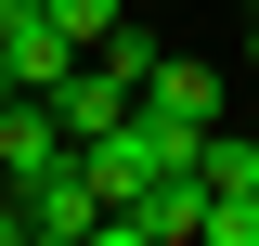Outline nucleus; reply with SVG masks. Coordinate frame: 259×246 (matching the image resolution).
<instances>
[{"label": "nucleus", "mask_w": 259, "mask_h": 246, "mask_svg": "<svg viewBox=\"0 0 259 246\" xmlns=\"http://www.w3.org/2000/svg\"><path fill=\"white\" fill-rule=\"evenodd\" d=\"M117 13H130V0H52V26H65V39H78V52H91V39H104V26H117Z\"/></svg>", "instance_id": "obj_7"}, {"label": "nucleus", "mask_w": 259, "mask_h": 246, "mask_svg": "<svg viewBox=\"0 0 259 246\" xmlns=\"http://www.w3.org/2000/svg\"><path fill=\"white\" fill-rule=\"evenodd\" d=\"M0 65H13L26 91H52L65 65H78V39L52 26V0H0Z\"/></svg>", "instance_id": "obj_3"}, {"label": "nucleus", "mask_w": 259, "mask_h": 246, "mask_svg": "<svg viewBox=\"0 0 259 246\" xmlns=\"http://www.w3.org/2000/svg\"><path fill=\"white\" fill-rule=\"evenodd\" d=\"M104 233V194H91V169L65 155V169H39L26 182V246H91Z\"/></svg>", "instance_id": "obj_2"}, {"label": "nucleus", "mask_w": 259, "mask_h": 246, "mask_svg": "<svg viewBox=\"0 0 259 246\" xmlns=\"http://www.w3.org/2000/svg\"><path fill=\"white\" fill-rule=\"evenodd\" d=\"M13 91H26V78H13V65H0V117H13Z\"/></svg>", "instance_id": "obj_9"}, {"label": "nucleus", "mask_w": 259, "mask_h": 246, "mask_svg": "<svg viewBox=\"0 0 259 246\" xmlns=\"http://www.w3.org/2000/svg\"><path fill=\"white\" fill-rule=\"evenodd\" d=\"M246 65H259V26H246Z\"/></svg>", "instance_id": "obj_10"}, {"label": "nucleus", "mask_w": 259, "mask_h": 246, "mask_svg": "<svg viewBox=\"0 0 259 246\" xmlns=\"http://www.w3.org/2000/svg\"><path fill=\"white\" fill-rule=\"evenodd\" d=\"M13 233H26V194H13V182H0V246H13Z\"/></svg>", "instance_id": "obj_8"}, {"label": "nucleus", "mask_w": 259, "mask_h": 246, "mask_svg": "<svg viewBox=\"0 0 259 246\" xmlns=\"http://www.w3.org/2000/svg\"><path fill=\"white\" fill-rule=\"evenodd\" d=\"M194 169H207V194H259V143H246V130H207Z\"/></svg>", "instance_id": "obj_6"}, {"label": "nucleus", "mask_w": 259, "mask_h": 246, "mask_svg": "<svg viewBox=\"0 0 259 246\" xmlns=\"http://www.w3.org/2000/svg\"><path fill=\"white\" fill-rule=\"evenodd\" d=\"M143 104H156V117H182V130H221V78H207L194 52H156V78H143Z\"/></svg>", "instance_id": "obj_4"}, {"label": "nucleus", "mask_w": 259, "mask_h": 246, "mask_svg": "<svg viewBox=\"0 0 259 246\" xmlns=\"http://www.w3.org/2000/svg\"><path fill=\"white\" fill-rule=\"evenodd\" d=\"M91 65H104V78H130V91H143V78H156V26H130V13H117V26L91 39Z\"/></svg>", "instance_id": "obj_5"}, {"label": "nucleus", "mask_w": 259, "mask_h": 246, "mask_svg": "<svg viewBox=\"0 0 259 246\" xmlns=\"http://www.w3.org/2000/svg\"><path fill=\"white\" fill-rule=\"evenodd\" d=\"M65 155H78V130H65V104H52V91H13V117H0V182L26 194L39 169H65Z\"/></svg>", "instance_id": "obj_1"}]
</instances>
